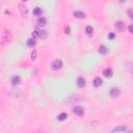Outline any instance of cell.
Returning <instances> with one entry per match:
<instances>
[{
  "label": "cell",
  "mask_w": 133,
  "mask_h": 133,
  "mask_svg": "<svg viewBox=\"0 0 133 133\" xmlns=\"http://www.w3.org/2000/svg\"><path fill=\"white\" fill-rule=\"evenodd\" d=\"M12 39V34L9 30H4L2 35H1V44L5 45V44H9Z\"/></svg>",
  "instance_id": "obj_1"
},
{
  "label": "cell",
  "mask_w": 133,
  "mask_h": 133,
  "mask_svg": "<svg viewBox=\"0 0 133 133\" xmlns=\"http://www.w3.org/2000/svg\"><path fill=\"white\" fill-rule=\"evenodd\" d=\"M18 7H19L20 15H21L23 18H26V17H27V15H28V8H27V6L25 5V3L20 2V3H19V5H18Z\"/></svg>",
  "instance_id": "obj_2"
},
{
  "label": "cell",
  "mask_w": 133,
  "mask_h": 133,
  "mask_svg": "<svg viewBox=\"0 0 133 133\" xmlns=\"http://www.w3.org/2000/svg\"><path fill=\"white\" fill-rule=\"evenodd\" d=\"M51 66H52L53 70H59L62 66V61L60 59H55L54 61H52Z\"/></svg>",
  "instance_id": "obj_3"
},
{
  "label": "cell",
  "mask_w": 133,
  "mask_h": 133,
  "mask_svg": "<svg viewBox=\"0 0 133 133\" xmlns=\"http://www.w3.org/2000/svg\"><path fill=\"white\" fill-rule=\"evenodd\" d=\"M73 112H74L75 114H77L78 116H82V115L84 114V109H83L81 106H75V107L73 108Z\"/></svg>",
  "instance_id": "obj_4"
},
{
  "label": "cell",
  "mask_w": 133,
  "mask_h": 133,
  "mask_svg": "<svg viewBox=\"0 0 133 133\" xmlns=\"http://www.w3.org/2000/svg\"><path fill=\"white\" fill-rule=\"evenodd\" d=\"M114 27H115V29H116L117 31H123V30L125 29V23L122 22V21H117V22L115 23Z\"/></svg>",
  "instance_id": "obj_5"
},
{
  "label": "cell",
  "mask_w": 133,
  "mask_h": 133,
  "mask_svg": "<svg viewBox=\"0 0 133 133\" xmlns=\"http://www.w3.org/2000/svg\"><path fill=\"white\" fill-rule=\"evenodd\" d=\"M109 94H110V96H111L112 98H116V97L119 95V89H118V88H116V87H113V88H111V89H110Z\"/></svg>",
  "instance_id": "obj_6"
},
{
  "label": "cell",
  "mask_w": 133,
  "mask_h": 133,
  "mask_svg": "<svg viewBox=\"0 0 133 133\" xmlns=\"http://www.w3.org/2000/svg\"><path fill=\"white\" fill-rule=\"evenodd\" d=\"M127 130V127L126 126H117V127H115V128H113L112 129V132L113 133H118V132H125Z\"/></svg>",
  "instance_id": "obj_7"
},
{
  "label": "cell",
  "mask_w": 133,
  "mask_h": 133,
  "mask_svg": "<svg viewBox=\"0 0 133 133\" xmlns=\"http://www.w3.org/2000/svg\"><path fill=\"white\" fill-rule=\"evenodd\" d=\"M77 85L79 87H83L85 85V79L83 77H78L77 78Z\"/></svg>",
  "instance_id": "obj_8"
},
{
  "label": "cell",
  "mask_w": 133,
  "mask_h": 133,
  "mask_svg": "<svg viewBox=\"0 0 133 133\" xmlns=\"http://www.w3.org/2000/svg\"><path fill=\"white\" fill-rule=\"evenodd\" d=\"M92 84H94L95 87H99V86L102 84V79H101L100 77H96V78L94 79V81H92Z\"/></svg>",
  "instance_id": "obj_9"
},
{
  "label": "cell",
  "mask_w": 133,
  "mask_h": 133,
  "mask_svg": "<svg viewBox=\"0 0 133 133\" xmlns=\"http://www.w3.org/2000/svg\"><path fill=\"white\" fill-rule=\"evenodd\" d=\"M74 16L76 18H78V19H82V18L85 17V14L83 11H81V10H75L74 11Z\"/></svg>",
  "instance_id": "obj_10"
},
{
  "label": "cell",
  "mask_w": 133,
  "mask_h": 133,
  "mask_svg": "<svg viewBox=\"0 0 133 133\" xmlns=\"http://www.w3.org/2000/svg\"><path fill=\"white\" fill-rule=\"evenodd\" d=\"M46 23H47V20H46L44 17H39V18L37 19V22H36V24H37L38 26H45Z\"/></svg>",
  "instance_id": "obj_11"
},
{
  "label": "cell",
  "mask_w": 133,
  "mask_h": 133,
  "mask_svg": "<svg viewBox=\"0 0 133 133\" xmlns=\"http://www.w3.org/2000/svg\"><path fill=\"white\" fill-rule=\"evenodd\" d=\"M103 75L105 77H111L112 76V70L110 68H107V69H104L103 71Z\"/></svg>",
  "instance_id": "obj_12"
},
{
  "label": "cell",
  "mask_w": 133,
  "mask_h": 133,
  "mask_svg": "<svg viewBox=\"0 0 133 133\" xmlns=\"http://www.w3.org/2000/svg\"><path fill=\"white\" fill-rule=\"evenodd\" d=\"M20 82H21V78H20L19 76H14V77L11 78V83H12L14 85L19 84Z\"/></svg>",
  "instance_id": "obj_13"
},
{
  "label": "cell",
  "mask_w": 133,
  "mask_h": 133,
  "mask_svg": "<svg viewBox=\"0 0 133 133\" xmlns=\"http://www.w3.org/2000/svg\"><path fill=\"white\" fill-rule=\"evenodd\" d=\"M66 117H68V114L66 113H64V112H61L59 115H58V121H60V122H63V121H65L66 119Z\"/></svg>",
  "instance_id": "obj_14"
},
{
  "label": "cell",
  "mask_w": 133,
  "mask_h": 133,
  "mask_svg": "<svg viewBox=\"0 0 133 133\" xmlns=\"http://www.w3.org/2000/svg\"><path fill=\"white\" fill-rule=\"evenodd\" d=\"M33 15H34V16H37V17L42 16V8H41V7H35V8L33 9Z\"/></svg>",
  "instance_id": "obj_15"
},
{
  "label": "cell",
  "mask_w": 133,
  "mask_h": 133,
  "mask_svg": "<svg viewBox=\"0 0 133 133\" xmlns=\"http://www.w3.org/2000/svg\"><path fill=\"white\" fill-rule=\"evenodd\" d=\"M47 35H48V33H47V31L46 30H41L39 31V38H46L47 37Z\"/></svg>",
  "instance_id": "obj_16"
},
{
  "label": "cell",
  "mask_w": 133,
  "mask_h": 133,
  "mask_svg": "<svg viewBox=\"0 0 133 133\" xmlns=\"http://www.w3.org/2000/svg\"><path fill=\"white\" fill-rule=\"evenodd\" d=\"M36 55H37V51L33 49L32 52H31V54H30V58H31V60H35V59H36Z\"/></svg>",
  "instance_id": "obj_17"
},
{
  "label": "cell",
  "mask_w": 133,
  "mask_h": 133,
  "mask_svg": "<svg viewBox=\"0 0 133 133\" xmlns=\"http://www.w3.org/2000/svg\"><path fill=\"white\" fill-rule=\"evenodd\" d=\"M92 27L91 26H87L86 28H85V32L87 33V35H91L92 34Z\"/></svg>",
  "instance_id": "obj_18"
},
{
  "label": "cell",
  "mask_w": 133,
  "mask_h": 133,
  "mask_svg": "<svg viewBox=\"0 0 133 133\" xmlns=\"http://www.w3.org/2000/svg\"><path fill=\"white\" fill-rule=\"evenodd\" d=\"M35 45V41L33 39V38H29L28 41H27V46H29V47H33Z\"/></svg>",
  "instance_id": "obj_19"
},
{
  "label": "cell",
  "mask_w": 133,
  "mask_h": 133,
  "mask_svg": "<svg viewBox=\"0 0 133 133\" xmlns=\"http://www.w3.org/2000/svg\"><path fill=\"white\" fill-rule=\"evenodd\" d=\"M99 52L102 53V54H106V53H107V48H106L105 46H101V47L99 48Z\"/></svg>",
  "instance_id": "obj_20"
},
{
  "label": "cell",
  "mask_w": 133,
  "mask_h": 133,
  "mask_svg": "<svg viewBox=\"0 0 133 133\" xmlns=\"http://www.w3.org/2000/svg\"><path fill=\"white\" fill-rule=\"evenodd\" d=\"M37 37H39V31L35 30V31L32 32V38L35 39V38H37Z\"/></svg>",
  "instance_id": "obj_21"
},
{
  "label": "cell",
  "mask_w": 133,
  "mask_h": 133,
  "mask_svg": "<svg viewBox=\"0 0 133 133\" xmlns=\"http://www.w3.org/2000/svg\"><path fill=\"white\" fill-rule=\"evenodd\" d=\"M70 31H71V29H70L69 26L64 27V33H65V34H70Z\"/></svg>",
  "instance_id": "obj_22"
},
{
  "label": "cell",
  "mask_w": 133,
  "mask_h": 133,
  "mask_svg": "<svg viewBox=\"0 0 133 133\" xmlns=\"http://www.w3.org/2000/svg\"><path fill=\"white\" fill-rule=\"evenodd\" d=\"M114 36H115V34H114L113 32H110V33L108 34V37H109L110 39H113V38H114Z\"/></svg>",
  "instance_id": "obj_23"
},
{
  "label": "cell",
  "mask_w": 133,
  "mask_h": 133,
  "mask_svg": "<svg viewBox=\"0 0 133 133\" xmlns=\"http://www.w3.org/2000/svg\"><path fill=\"white\" fill-rule=\"evenodd\" d=\"M128 14H129V18H130V19H132V18H133V17H132V9H129Z\"/></svg>",
  "instance_id": "obj_24"
},
{
  "label": "cell",
  "mask_w": 133,
  "mask_h": 133,
  "mask_svg": "<svg viewBox=\"0 0 133 133\" xmlns=\"http://www.w3.org/2000/svg\"><path fill=\"white\" fill-rule=\"evenodd\" d=\"M129 31H130V33H132V27L131 26L129 27Z\"/></svg>",
  "instance_id": "obj_25"
},
{
  "label": "cell",
  "mask_w": 133,
  "mask_h": 133,
  "mask_svg": "<svg viewBox=\"0 0 133 133\" xmlns=\"http://www.w3.org/2000/svg\"><path fill=\"white\" fill-rule=\"evenodd\" d=\"M39 133H46V132H39Z\"/></svg>",
  "instance_id": "obj_26"
}]
</instances>
